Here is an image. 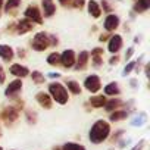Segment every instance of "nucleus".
Masks as SVG:
<instances>
[{
	"instance_id": "f257e3e1",
	"label": "nucleus",
	"mask_w": 150,
	"mask_h": 150,
	"mask_svg": "<svg viewBox=\"0 0 150 150\" xmlns=\"http://www.w3.org/2000/svg\"><path fill=\"white\" fill-rule=\"evenodd\" d=\"M110 134V125L108 121H103V119H99L93 124L90 132H88V137H90V141L94 143V144H100L103 143Z\"/></svg>"
},
{
	"instance_id": "f03ea898",
	"label": "nucleus",
	"mask_w": 150,
	"mask_h": 150,
	"mask_svg": "<svg viewBox=\"0 0 150 150\" xmlns=\"http://www.w3.org/2000/svg\"><path fill=\"white\" fill-rule=\"evenodd\" d=\"M49 96L56 100V103L59 105H66L68 100H69V96H68V90L60 84V83H52L49 86Z\"/></svg>"
},
{
	"instance_id": "7ed1b4c3",
	"label": "nucleus",
	"mask_w": 150,
	"mask_h": 150,
	"mask_svg": "<svg viewBox=\"0 0 150 150\" xmlns=\"http://www.w3.org/2000/svg\"><path fill=\"white\" fill-rule=\"evenodd\" d=\"M49 46H50V41H49V35L46 33H37L31 41V47L37 52H43Z\"/></svg>"
},
{
	"instance_id": "20e7f679",
	"label": "nucleus",
	"mask_w": 150,
	"mask_h": 150,
	"mask_svg": "<svg viewBox=\"0 0 150 150\" xmlns=\"http://www.w3.org/2000/svg\"><path fill=\"white\" fill-rule=\"evenodd\" d=\"M84 86L86 88L90 91V93H97L100 88H102V81H100V77L99 75H88L84 81Z\"/></svg>"
},
{
	"instance_id": "39448f33",
	"label": "nucleus",
	"mask_w": 150,
	"mask_h": 150,
	"mask_svg": "<svg viewBox=\"0 0 150 150\" xmlns=\"http://www.w3.org/2000/svg\"><path fill=\"white\" fill-rule=\"evenodd\" d=\"M24 15H25V19H28V21H31V22H37V24H41V22H43L41 13H40V11H38L37 6H33V5L28 6Z\"/></svg>"
},
{
	"instance_id": "423d86ee",
	"label": "nucleus",
	"mask_w": 150,
	"mask_h": 150,
	"mask_svg": "<svg viewBox=\"0 0 150 150\" xmlns=\"http://www.w3.org/2000/svg\"><path fill=\"white\" fill-rule=\"evenodd\" d=\"M75 60H77V56H75V52L74 50H65L60 54V63L65 68H72L75 65Z\"/></svg>"
},
{
	"instance_id": "0eeeda50",
	"label": "nucleus",
	"mask_w": 150,
	"mask_h": 150,
	"mask_svg": "<svg viewBox=\"0 0 150 150\" xmlns=\"http://www.w3.org/2000/svg\"><path fill=\"white\" fill-rule=\"evenodd\" d=\"M18 116H19V112H18V109H16V108H13V106H9V108H6V109L2 112V118H3L8 124H11V122L16 121V119H18Z\"/></svg>"
},
{
	"instance_id": "6e6552de",
	"label": "nucleus",
	"mask_w": 150,
	"mask_h": 150,
	"mask_svg": "<svg viewBox=\"0 0 150 150\" xmlns=\"http://www.w3.org/2000/svg\"><path fill=\"white\" fill-rule=\"evenodd\" d=\"M21 88H22V81H21V80H15V81H12V83L6 87L5 94H6L8 97H13V96H16V94L21 91Z\"/></svg>"
},
{
	"instance_id": "1a4fd4ad",
	"label": "nucleus",
	"mask_w": 150,
	"mask_h": 150,
	"mask_svg": "<svg viewBox=\"0 0 150 150\" xmlns=\"http://www.w3.org/2000/svg\"><path fill=\"white\" fill-rule=\"evenodd\" d=\"M9 72H11L12 75H15V77H19V78H24V77H27V75L30 74L28 68L24 66V65H21V63H13V65L11 66Z\"/></svg>"
},
{
	"instance_id": "9d476101",
	"label": "nucleus",
	"mask_w": 150,
	"mask_h": 150,
	"mask_svg": "<svg viewBox=\"0 0 150 150\" xmlns=\"http://www.w3.org/2000/svg\"><path fill=\"white\" fill-rule=\"evenodd\" d=\"M121 47H122V37L118 35V34H115L113 37H110L109 44H108L109 52H110V53H118V52L121 50Z\"/></svg>"
},
{
	"instance_id": "9b49d317",
	"label": "nucleus",
	"mask_w": 150,
	"mask_h": 150,
	"mask_svg": "<svg viewBox=\"0 0 150 150\" xmlns=\"http://www.w3.org/2000/svg\"><path fill=\"white\" fill-rule=\"evenodd\" d=\"M35 99H37L38 105H40V106H43L44 109H50V108H52V103H53V102H52V97H50L47 93L40 91V93H37Z\"/></svg>"
},
{
	"instance_id": "f8f14e48",
	"label": "nucleus",
	"mask_w": 150,
	"mask_h": 150,
	"mask_svg": "<svg viewBox=\"0 0 150 150\" xmlns=\"http://www.w3.org/2000/svg\"><path fill=\"white\" fill-rule=\"evenodd\" d=\"M13 56H15V52H13V49H12L11 46H8V44H0V57H2L5 62L12 60Z\"/></svg>"
},
{
	"instance_id": "ddd939ff",
	"label": "nucleus",
	"mask_w": 150,
	"mask_h": 150,
	"mask_svg": "<svg viewBox=\"0 0 150 150\" xmlns=\"http://www.w3.org/2000/svg\"><path fill=\"white\" fill-rule=\"evenodd\" d=\"M119 27V18L116 15H109L105 19V30L106 31H115Z\"/></svg>"
},
{
	"instance_id": "4468645a",
	"label": "nucleus",
	"mask_w": 150,
	"mask_h": 150,
	"mask_svg": "<svg viewBox=\"0 0 150 150\" xmlns=\"http://www.w3.org/2000/svg\"><path fill=\"white\" fill-rule=\"evenodd\" d=\"M88 52H81L80 54H78V57H77V65H75V69L77 71H84L86 69V66H87V63H88Z\"/></svg>"
},
{
	"instance_id": "2eb2a0df",
	"label": "nucleus",
	"mask_w": 150,
	"mask_h": 150,
	"mask_svg": "<svg viewBox=\"0 0 150 150\" xmlns=\"http://www.w3.org/2000/svg\"><path fill=\"white\" fill-rule=\"evenodd\" d=\"M41 6H43V12H44V16H46V18H50V16L54 15L56 6H54V3H53V0H43Z\"/></svg>"
},
{
	"instance_id": "dca6fc26",
	"label": "nucleus",
	"mask_w": 150,
	"mask_h": 150,
	"mask_svg": "<svg viewBox=\"0 0 150 150\" xmlns=\"http://www.w3.org/2000/svg\"><path fill=\"white\" fill-rule=\"evenodd\" d=\"M88 13L93 16V18H99L102 15V9L99 6V3L96 0H90L88 2Z\"/></svg>"
},
{
	"instance_id": "f3484780",
	"label": "nucleus",
	"mask_w": 150,
	"mask_h": 150,
	"mask_svg": "<svg viewBox=\"0 0 150 150\" xmlns=\"http://www.w3.org/2000/svg\"><path fill=\"white\" fill-rule=\"evenodd\" d=\"M33 27H34V25H33L31 21H28V19H22V21L18 22V34H25V33L31 31Z\"/></svg>"
},
{
	"instance_id": "a211bd4d",
	"label": "nucleus",
	"mask_w": 150,
	"mask_h": 150,
	"mask_svg": "<svg viewBox=\"0 0 150 150\" xmlns=\"http://www.w3.org/2000/svg\"><path fill=\"white\" fill-rule=\"evenodd\" d=\"M119 93H121V90L116 83H110L105 87V94H108V96H118Z\"/></svg>"
},
{
	"instance_id": "6ab92c4d",
	"label": "nucleus",
	"mask_w": 150,
	"mask_h": 150,
	"mask_svg": "<svg viewBox=\"0 0 150 150\" xmlns=\"http://www.w3.org/2000/svg\"><path fill=\"white\" fill-rule=\"evenodd\" d=\"M90 103L93 105V108H103L106 105V97L103 94L100 96H93L90 97Z\"/></svg>"
},
{
	"instance_id": "aec40b11",
	"label": "nucleus",
	"mask_w": 150,
	"mask_h": 150,
	"mask_svg": "<svg viewBox=\"0 0 150 150\" xmlns=\"http://www.w3.org/2000/svg\"><path fill=\"white\" fill-rule=\"evenodd\" d=\"M66 87H68V90L72 94H81V87H80V84L77 81H74V80L66 81Z\"/></svg>"
},
{
	"instance_id": "412c9836",
	"label": "nucleus",
	"mask_w": 150,
	"mask_h": 150,
	"mask_svg": "<svg viewBox=\"0 0 150 150\" xmlns=\"http://www.w3.org/2000/svg\"><path fill=\"white\" fill-rule=\"evenodd\" d=\"M149 8H150V0H138V2L135 3V6H134V11L141 13V12L147 11Z\"/></svg>"
},
{
	"instance_id": "4be33fe9",
	"label": "nucleus",
	"mask_w": 150,
	"mask_h": 150,
	"mask_svg": "<svg viewBox=\"0 0 150 150\" xmlns=\"http://www.w3.org/2000/svg\"><path fill=\"white\" fill-rule=\"evenodd\" d=\"M47 63H49V65H52V66H57V65L60 63V54H59V53H56V52L50 53V54H49V57H47Z\"/></svg>"
},
{
	"instance_id": "5701e85b",
	"label": "nucleus",
	"mask_w": 150,
	"mask_h": 150,
	"mask_svg": "<svg viewBox=\"0 0 150 150\" xmlns=\"http://www.w3.org/2000/svg\"><path fill=\"white\" fill-rule=\"evenodd\" d=\"M127 118V112H124V110H118V112H113L112 115H110V121L112 122H118V121H122V119H125Z\"/></svg>"
},
{
	"instance_id": "b1692460",
	"label": "nucleus",
	"mask_w": 150,
	"mask_h": 150,
	"mask_svg": "<svg viewBox=\"0 0 150 150\" xmlns=\"http://www.w3.org/2000/svg\"><path fill=\"white\" fill-rule=\"evenodd\" d=\"M19 5H21V0H8L6 6H5V11L9 13V12H12L13 9H16Z\"/></svg>"
},
{
	"instance_id": "393cba45",
	"label": "nucleus",
	"mask_w": 150,
	"mask_h": 150,
	"mask_svg": "<svg viewBox=\"0 0 150 150\" xmlns=\"http://www.w3.org/2000/svg\"><path fill=\"white\" fill-rule=\"evenodd\" d=\"M31 78H33V81L35 83V84H43L46 80H44V75L41 74V72H38V71H34L33 74H31Z\"/></svg>"
},
{
	"instance_id": "a878e982",
	"label": "nucleus",
	"mask_w": 150,
	"mask_h": 150,
	"mask_svg": "<svg viewBox=\"0 0 150 150\" xmlns=\"http://www.w3.org/2000/svg\"><path fill=\"white\" fill-rule=\"evenodd\" d=\"M122 105V102L121 100H110V102H106V105H105V108H106V110H109V112H112L113 109H116V108H119Z\"/></svg>"
},
{
	"instance_id": "bb28decb",
	"label": "nucleus",
	"mask_w": 150,
	"mask_h": 150,
	"mask_svg": "<svg viewBox=\"0 0 150 150\" xmlns=\"http://www.w3.org/2000/svg\"><path fill=\"white\" fill-rule=\"evenodd\" d=\"M62 150H86V147L81 144H77V143H66L62 147Z\"/></svg>"
},
{
	"instance_id": "cd10ccee",
	"label": "nucleus",
	"mask_w": 150,
	"mask_h": 150,
	"mask_svg": "<svg viewBox=\"0 0 150 150\" xmlns=\"http://www.w3.org/2000/svg\"><path fill=\"white\" fill-rule=\"evenodd\" d=\"M134 66H135V62H129L127 66H125V69H124V72H122V75H128L132 69H134Z\"/></svg>"
},
{
	"instance_id": "c85d7f7f",
	"label": "nucleus",
	"mask_w": 150,
	"mask_h": 150,
	"mask_svg": "<svg viewBox=\"0 0 150 150\" xmlns=\"http://www.w3.org/2000/svg\"><path fill=\"white\" fill-rule=\"evenodd\" d=\"M93 56V62H94V66H99L102 65L103 59H102V54H91Z\"/></svg>"
},
{
	"instance_id": "c756f323",
	"label": "nucleus",
	"mask_w": 150,
	"mask_h": 150,
	"mask_svg": "<svg viewBox=\"0 0 150 150\" xmlns=\"http://www.w3.org/2000/svg\"><path fill=\"white\" fill-rule=\"evenodd\" d=\"M5 80H6V74H5L3 66L0 65V84H3V83H5Z\"/></svg>"
},
{
	"instance_id": "7c9ffc66",
	"label": "nucleus",
	"mask_w": 150,
	"mask_h": 150,
	"mask_svg": "<svg viewBox=\"0 0 150 150\" xmlns=\"http://www.w3.org/2000/svg\"><path fill=\"white\" fill-rule=\"evenodd\" d=\"M102 5H103V9H106V12H110V6H109V3L106 2V0H103V2H102Z\"/></svg>"
},
{
	"instance_id": "2f4dec72",
	"label": "nucleus",
	"mask_w": 150,
	"mask_h": 150,
	"mask_svg": "<svg viewBox=\"0 0 150 150\" xmlns=\"http://www.w3.org/2000/svg\"><path fill=\"white\" fill-rule=\"evenodd\" d=\"M91 54H102V56H103V49H94V50L91 52Z\"/></svg>"
},
{
	"instance_id": "473e14b6",
	"label": "nucleus",
	"mask_w": 150,
	"mask_h": 150,
	"mask_svg": "<svg viewBox=\"0 0 150 150\" xmlns=\"http://www.w3.org/2000/svg\"><path fill=\"white\" fill-rule=\"evenodd\" d=\"M59 3H60V5H63V6H68V5H71V3H72V0H59Z\"/></svg>"
},
{
	"instance_id": "72a5a7b5",
	"label": "nucleus",
	"mask_w": 150,
	"mask_h": 150,
	"mask_svg": "<svg viewBox=\"0 0 150 150\" xmlns=\"http://www.w3.org/2000/svg\"><path fill=\"white\" fill-rule=\"evenodd\" d=\"M118 62H119V57H118V56H113V57L110 59V65H116Z\"/></svg>"
},
{
	"instance_id": "f704fd0d",
	"label": "nucleus",
	"mask_w": 150,
	"mask_h": 150,
	"mask_svg": "<svg viewBox=\"0 0 150 150\" xmlns=\"http://www.w3.org/2000/svg\"><path fill=\"white\" fill-rule=\"evenodd\" d=\"M132 52H134V49H128V52H127L125 57H127V59H129V57H131V54H132Z\"/></svg>"
},
{
	"instance_id": "c9c22d12",
	"label": "nucleus",
	"mask_w": 150,
	"mask_h": 150,
	"mask_svg": "<svg viewBox=\"0 0 150 150\" xmlns=\"http://www.w3.org/2000/svg\"><path fill=\"white\" fill-rule=\"evenodd\" d=\"M143 144H144V141H140V144L138 146H135L132 150H141V147H143Z\"/></svg>"
},
{
	"instance_id": "e433bc0d",
	"label": "nucleus",
	"mask_w": 150,
	"mask_h": 150,
	"mask_svg": "<svg viewBox=\"0 0 150 150\" xmlns=\"http://www.w3.org/2000/svg\"><path fill=\"white\" fill-rule=\"evenodd\" d=\"M50 77H53V78H54V77H59V74H54V72H52V74H50Z\"/></svg>"
},
{
	"instance_id": "4c0bfd02",
	"label": "nucleus",
	"mask_w": 150,
	"mask_h": 150,
	"mask_svg": "<svg viewBox=\"0 0 150 150\" xmlns=\"http://www.w3.org/2000/svg\"><path fill=\"white\" fill-rule=\"evenodd\" d=\"M2 5H3V0H0V11H2Z\"/></svg>"
},
{
	"instance_id": "58836bf2",
	"label": "nucleus",
	"mask_w": 150,
	"mask_h": 150,
	"mask_svg": "<svg viewBox=\"0 0 150 150\" xmlns=\"http://www.w3.org/2000/svg\"><path fill=\"white\" fill-rule=\"evenodd\" d=\"M0 150H3V149H2V147H0Z\"/></svg>"
}]
</instances>
